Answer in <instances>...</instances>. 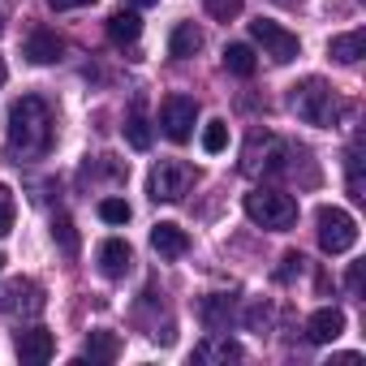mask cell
Masks as SVG:
<instances>
[{"label":"cell","mask_w":366,"mask_h":366,"mask_svg":"<svg viewBox=\"0 0 366 366\" xmlns=\"http://www.w3.org/2000/svg\"><path fill=\"white\" fill-rule=\"evenodd\" d=\"M9 147L18 155H44L52 147V112L39 95H22L9 108Z\"/></svg>","instance_id":"obj_1"},{"label":"cell","mask_w":366,"mask_h":366,"mask_svg":"<svg viewBox=\"0 0 366 366\" xmlns=\"http://www.w3.org/2000/svg\"><path fill=\"white\" fill-rule=\"evenodd\" d=\"M289 108L297 121L306 125H319V129H332L340 121V95L323 82V78H302L297 86H289Z\"/></svg>","instance_id":"obj_2"},{"label":"cell","mask_w":366,"mask_h":366,"mask_svg":"<svg viewBox=\"0 0 366 366\" xmlns=\"http://www.w3.org/2000/svg\"><path fill=\"white\" fill-rule=\"evenodd\" d=\"M246 216H250V224H259L267 233H289L297 224V199L280 194V190H254V194H246Z\"/></svg>","instance_id":"obj_3"},{"label":"cell","mask_w":366,"mask_h":366,"mask_svg":"<svg viewBox=\"0 0 366 366\" xmlns=\"http://www.w3.org/2000/svg\"><path fill=\"white\" fill-rule=\"evenodd\" d=\"M190 190H194V168L181 159H159L147 177V194L155 203H181Z\"/></svg>","instance_id":"obj_4"},{"label":"cell","mask_w":366,"mask_h":366,"mask_svg":"<svg viewBox=\"0 0 366 366\" xmlns=\"http://www.w3.org/2000/svg\"><path fill=\"white\" fill-rule=\"evenodd\" d=\"M44 306H48V297H44L39 280H31V276H14L0 285V315L5 319H39Z\"/></svg>","instance_id":"obj_5"},{"label":"cell","mask_w":366,"mask_h":366,"mask_svg":"<svg viewBox=\"0 0 366 366\" xmlns=\"http://www.w3.org/2000/svg\"><path fill=\"white\" fill-rule=\"evenodd\" d=\"M315 224H319V246L323 254H345L357 246V220L340 207H319L315 212Z\"/></svg>","instance_id":"obj_6"},{"label":"cell","mask_w":366,"mask_h":366,"mask_svg":"<svg viewBox=\"0 0 366 366\" xmlns=\"http://www.w3.org/2000/svg\"><path fill=\"white\" fill-rule=\"evenodd\" d=\"M289 151H293L289 142H280V138H272V134H254V138H250V147H246L242 172H246V177H259V172H263V177L285 172V168H289V164H285V159H289Z\"/></svg>","instance_id":"obj_7"},{"label":"cell","mask_w":366,"mask_h":366,"mask_svg":"<svg viewBox=\"0 0 366 366\" xmlns=\"http://www.w3.org/2000/svg\"><path fill=\"white\" fill-rule=\"evenodd\" d=\"M250 35H254V44L263 48V56H272L276 65H289L293 56H302V44H297V35H293V31H285L280 22H267V18H259V22H250Z\"/></svg>","instance_id":"obj_8"},{"label":"cell","mask_w":366,"mask_h":366,"mask_svg":"<svg viewBox=\"0 0 366 366\" xmlns=\"http://www.w3.org/2000/svg\"><path fill=\"white\" fill-rule=\"evenodd\" d=\"M194 121H199V104L190 95H168L159 104V125L172 142H190L194 138Z\"/></svg>","instance_id":"obj_9"},{"label":"cell","mask_w":366,"mask_h":366,"mask_svg":"<svg viewBox=\"0 0 366 366\" xmlns=\"http://www.w3.org/2000/svg\"><path fill=\"white\" fill-rule=\"evenodd\" d=\"M199 366H212V362H242L246 357V349L233 340V336H224V332H212L207 340H199L194 345V353H190Z\"/></svg>","instance_id":"obj_10"},{"label":"cell","mask_w":366,"mask_h":366,"mask_svg":"<svg viewBox=\"0 0 366 366\" xmlns=\"http://www.w3.org/2000/svg\"><path fill=\"white\" fill-rule=\"evenodd\" d=\"M18 357L26 362V366H39V362H52V353H56V340H52V332L48 327H26V332H18Z\"/></svg>","instance_id":"obj_11"},{"label":"cell","mask_w":366,"mask_h":366,"mask_svg":"<svg viewBox=\"0 0 366 366\" xmlns=\"http://www.w3.org/2000/svg\"><path fill=\"white\" fill-rule=\"evenodd\" d=\"M99 272L108 276V280H121L125 272H129V263H134V250H129V242H121V237H108V242H99Z\"/></svg>","instance_id":"obj_12"},{"label":"cell","mask_w":366,"mask_h":366,"mask_svg":"<svg viewBox=\"0 0 366 366\" xmlns=\"http://www.w3.org/2000/svg\"><path fill=\"white\" fill-rule=\"evenodd\" d=\"M340 332H345V315H340L336 306H323V310H315V315L306 319V340H310V345H332Z\"/></svg>","instance_id":"obj_13"},{"label":"cell","mask_w":366,"mask_h":366,"mask_svg":"<svg viewBox=\"0 0 366 366\" xmlns=\"http://www.w3.org/2000/svg\"><path fill=\"white\" fill-rule=\"evenodd\" d=\"M199 319H203L207 332H229V323H233V297H229V293H207V297H199Z\"/></svg>","instance_id":"obj_14"},{"label":"cell","mask_w":366,"mask_h":366,"mask_svg":"<svg viewBox=\"0 0 366 366\" xmlns=\"http://www.w3.org/2000/svg\"><path fill=\"white\" fill-rule=\"evenodd\" d=\"M61 56H65V39L56 31H31V39H26V61L31 65H52Z\"/></svg>","instance_id":"obj_15"},{"label":"cell","mask_w":366,"mask_h":366,"mask_svg":"<svg viewBox=\"0 0 366 366\" xmlns=\"http://www.w3.org/2000/svg\"><path fill=\"white\" fill-rule=\"evenodd\" d=\"M151 250L159 259H181L190 250V237H186V229H177V224H155L151 229Z\"/></svg>","instance_id":"obj_16"},{"label":"cell","mask_w":366,"mask_h":366,"mask_svg":"<svg viewBox=\"0 0 366 366\" xmlns=\"http://www.w3.org/2000/svg\"><path fill=\"white\" fill-rule=\"evenodd\" d=\"M142 35V18L134 14V9H117L112 18H108V39L117 44V48H125V44H134Z\"/></svg>","instance_id":"obj_17"},{"label":"cell","mask_w":366,"mask_h":366,"mask_svg":"<svg viewBox=\"0 0 366 366\" xmlns=\"http://www.w3.org/2000/svg\"><path fill=\"white\" fill-rule=\"evenodd\" d=\"M362 48H366V31L357 26V31H349V35H336V39L327 44V56H336L340 65H357V61H362Z\"/></svg>","instance_id":"obj_18"},{"label":"cell","mask_w":366,"mask_h":366,"mask_svg":"<svg viewBox=\"0 0 366 366\" xmlns=\"http://www.w3.org/2000/svg\"><path fill=\"white\" fill-rule=\"evenodd\" d=\"M82 357H91V362H117V357H121V340H117L112 332H91V336H86V349H82L74 362H82Z\"/></svg>","instance_id":"obj_19"},{"label":"cell","mask_w":366,"mask_h":366,"mask_svg":"<svg viewBox=\"0 0 366 366\" xmlns=\"http://www.w3.org/2000/svg\"><path fill=\"white\" fill-rule=\"evenodd\" d=\"M199 48H203V31H199L194 22H181V26L172 31V39H168V52H172V56H181V61L194 56Z\"/></svg>","instance_id":"obj_20"},{"label":"cell","mask_w":366,"mask_h":366,"mask_svg":"<svg viewBox=\"0 0 366 366\" xmlns=\"http://www.w3.org/2000/svg\"><path fill=\"white\" fill-rule=\"evenodd\" d=\"M125 142H129L134 151H147V147H151V125H147L142 104H134V108H129V117H125Z\"/></svg>","instance_id":"obj_21"},{"label":"cell","mask_w":366,"mask_h":366,"mask_svg":"<svg viewBox=\"0 0 366 366\" xmlns=\"http://www.w3.org/2000/svg\"><path fill=\"white\" fill-rule=\"evenodd\" d=\"M224 69L237 74V78H250V74L259 69V61H254V52H250L246 44H229V48H224Z\"/></svg>","instance_id":"obj_22"},{"label":"cell","mask_w":366,"mask_h":366,"mask_svg":"<svg viewBox=\"0 0 366 366\" xmlns=\"http://www.w3.org/2000/svg\"><path fill=\"white\" fill-rule=\"evenodd\" d=\"M52 237L61 242V254H65V259H74V254H78V233H74V220H69L65 212L52 220Z\"/></svg>","instance_id":"obj_23"},{"label":"cell","mask_w":366,"mask_h":366,"mask_svg":"<svg viewBox=\"0 0 366 366\" xmlns=\"http://www.w3.org/2000/svg\"><path fill=\"white\" fill-rule=\"evenodd\" d=\"M224 147H229V125L224 121H207L203 125V151L207 155H220Z\"/></svg>","instance_id":"obj_24"},{"label":"cell","mask_w":366,"mask_h":366,"mask_svg":"<svg viewBox=\"0 0 366 366\" xmlns=\"http://www.w3.org/2000/svg\"><path fill=\"white\" fill-rule=\"evenodd\" d=\"M99 220L104 224H125L129 220V203L125 199H104L99 203Z\"/></svg>","instance_id":"obj_25"},{"label":"cell","mask_w":366,"mask_h":366,"mask_svg":"<svg viewBox=\"0 0 366 366\" xmlns=\"http://www.w3.org/2000/svg\"><path fill=\"white\" fill-rule=\"evenodd\" d=\"M14 216H18V207H14V194H9V186H0V237H5V233H14Z\"/></svg>","instance_id":"obj_26"},{"label":"cell","mask_w":366,"mask_h":366,"mask_svg":"<svg viewBox=\"0 0 366 366\" xmlns=\"http://www.w3.org/2000/svg\"><path fill=\"white\" fill-rule=\"evenodd\" d=\"M207 14H212L216 22H233V18L242 14V0H207Z\"/></svg>","instance_id":"obj_27"},{"label":"cell","mask_w":366,"mask_h":366,"mask_svg":"<svg viewBox=\"0 0 366 366\" xmlns=\"http://www.w3.org/2000/svg\"><path fill=\"white\" fill-rule=\"evenodd\" d=\"M302 263H306V259H302V254H285V267H280V272H276V280H280V285H285V280H293V276H302Z\"/></svg>","instance_id":"obj_28"},{"label":"cell","mask_w":366,"mask_h":366,"mask_svg":"<svg viewBox=\"0 0 366 366\" xmlns=\"http://www.w3.org/2000/svg\"><path fill=\"white\" fill-rule=\"evenodd\" d=\"M267 319H272V315H267V306H254V310L246 315V323H250L254 332H263V327H267Z\"/></svg>","instance_id":"obj_29"},{"label":"cell","mask_w":366,"mask_h":366,"mask_svg":"<svg viewBox=\"0 0 366 366\" xmlns=\"http://www.w3.org/2000/svg\"><path fill=\"white\" fill-rule=\"evenodd\" d=\"M86 5H95V0H48V9H56V14H65V9H86Z\"/></svg>","instance_id":"obj_30"},{"label":"cell","mask_w":366,"mask_h":366,"mask_svg":"<svg viewBox=\"0 0 366 366\" xmlns=\"http://www.w3.org/2000/svg\"><path fill=\"white\" fill-rule=\"evenodd\" d=\"M345 285H349V293H353V297H362V263H353V267H349V280H345Z\"/></svg>","instance_id":"obj_31"},{"label":"cell","mask_w":366,"mask_h":366,"mask_svg":"<svg viewBox=\"0 0 366 366\" xmlns=\"http://www.w3.org/2000/svg\"><path fill=\"white\" fill-rule=\"evenodd\" d=\"M129 5H138V9H151V5H159V0H129Z\"/></svg>","instance_id":"obj_32"},{"label":"cell","mask_w":366,"mask_h":366,"mask_svg":"<svg viewBox=\"0 0 366 366\" xmlns=\"http://www.w3.org/2000/svg\"><path fill=\"white\" fill-rule=\"evenodd\" d=\"M0 82H5V65H0Z\"/></svg>","instance_id":"obj_33"},{"label":"cell","mask_w":366,"mask_h":366,"mask_svg":"<svg viewBox=\"0 0 366 366\" xmlns=\"http://www.w3.org/2000/svg\"><path fill=\"white\" fill-rule=\"evenodd\" d=\"M276 5H293V0H276Z\"/></svg>","instance_id":"obj_34"},{"label":"cell","mask_w":366,"mask_h":366,"mask_svg":"<svg viewBox=\"0 0 366 366\" xmlns=\"http://www.w3.org/2000/svg\"><path fill=\"white\" fill-rule=\"evenodd\" d=\"M0 263H5V259H0Z\"/></svg>","instance_id":"obj_35"}]
</instances>
